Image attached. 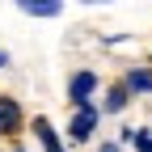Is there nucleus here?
<instances>
[{
    "label": "nucleus",
    "instance_id": "11",
    "mask_svg": "<svg viewBox=\"0 0 152 152\" xmlns=\"http://www.w3.org/2000/svg\"><path fill=\"white\" fill-rule=\"evenodd\" d=\"M4 64H9V51H0V68H4Z\"/></svg>",
    "mask_w": 152,
    "mask_h": 152
},
{
    "label": "nucleus",
    "instance_id": "12",
    "mask_svg": "<svg viewBox=\"0 0 152 152\" xmlns=\"http://www.w3.org/2000/svg\"><path fill=\"white\" fill-rule=\"evenodd\" d=\"M13 152H26V148H13Z\"/></svg>",
    "mask_w": 152,
    "mask_h": 152
},
{
    "label": "nucleus",
    "instance_id": "8",
    "mask_svg": "<svg viewBox=\"0 0 152 152\" xmlns=\"http://www.w3.org/2000/svg\"><path fill=\"white\" fill-rule=\"evenodd\" d=\"M135 152H152V131H140L135 127Z\"/></svg>",
    "mask_w": 152,
    "mask_h": 152
},
{
    "label": "nucleus",
    "instance_id": "2",
    "mask_svg": "<svg viewBox=\"0 0 152 152\" xmlns=\"http://www.w3.org/2000/svg\"><path fill=\"white\" fill-rule=\"evenodd\" d=\"M93 93H97V72H76L72 80H68V102L72 106H89L93 102Z\"/></svg>",
    "mask_w": 152,
    "mask_h": 152
},
{
    "label": "nucleus",
    "instance_id": "6",
    "mask_svg": "<svg viewBox=\"0 0 152 152\" xmlns=\"http://www.w3.org/2000/svg\"><path fill=\"white\" fill-rule=\"evenodd\" d=\"M127 102H131V89H127V85H110L102 110H106V114H118V110H127Z\"/></svg>",
    "mask_w": 152,
    "mask_h": 152
},
{
    "label": "nucleus",
    "instance_id": "10",
    "mask_svg": "<svg viewBox=\"0 0 152 152\" xmlns=\"http://www.w3.org/2000/svg\"><path fill=\"white\" fill-rule=\"evenodd\" d=\"M80 4H110V0H80Z\"/></svg>",
    "mask_w": 152,
    "mask_h": 152
},
{
    "label": "nucleus",
    "instance_id": "7",
    "mask_svg": "<svg viewBox=\"0 0 152 152\" xmlns=\"http://www.w3.org/2000/svg\"><path fill=\"white\" fill-rule=\"evenodd\" d=\"M123 85H127L131 93H152V68H131Z\"/></svg>",
    "mask_w": 152,
    "mask_h": 152
},
{
    "label": "nucleus",
    "instance_id": "4",
    "mask_svg": "<svg viewBox=\"0 0 152 152\" xmlns=\"http://www.w3.org/2000/svg\"><path fill=\"white\" fill-rule=\"evenodd\" d=\"M34 135H38V144H42V152H68L64 140H59V131H55L51 118H42V114L34 118Z\"/></svg>",
    "mask_w": 152,
    "mask_h": 152
},
{
    "label": "nucleus",
    "instance_id": "3",
    "mask_svg": "<svg viewBox=\"0 0 152 152\" xmlns=\"http://www.w3.org/2000/svg\"><path fill=\"white\" fill-rule=\"evenodd\" d=\"M21 106H17V97H0V135H17V131H21Z\"/></svg>",
    "mask_w": 152,
    "mask_h": 152
},
{
    "label": "nucleus",
    "instance_id": "5",
    "mask_svg": "<svg viewBox=\"0 0 152 152\" xmlns=\"http://www.w3.org/2000/svg\"><path fill=\"white\" fill-rule=\"evenodd\" d=\"M13 4L30 17H59L64 13V0H13Z\"/></svg>",
    "mask_w": 152,
    "mask_h": 152
},
{
    "label": "nucleus",
    "instance_id": "9",
    "mask_svg": "<svg viewBox=\"0 0 152 152\" xmlns=\"http://www.w3.org/2000/svg\"><path fill=\"white\" fill-rule=\"evenodd\" d=\"M97 152H123V144H102Z\"/></svg>",
    "mask_w": 152,
    "mask_h": 152
},
{
    "label": "nucleus",
    "instance_id": "1",
    "mask_svg": "<svg viewBox=\"0 0 152 152\" xmlns=\"http://www.w3.org/2000/svg\"><path fill=\"white\" fill-rule=\"evenodd\" d=\"M97 118H102V110L97 106H76V114H72V123H68V140L72 144H85L89 135H93V127H97Z\"/></svg>",
    "mask_w": 152,
    "mask_h": 152
}]
</instances>
